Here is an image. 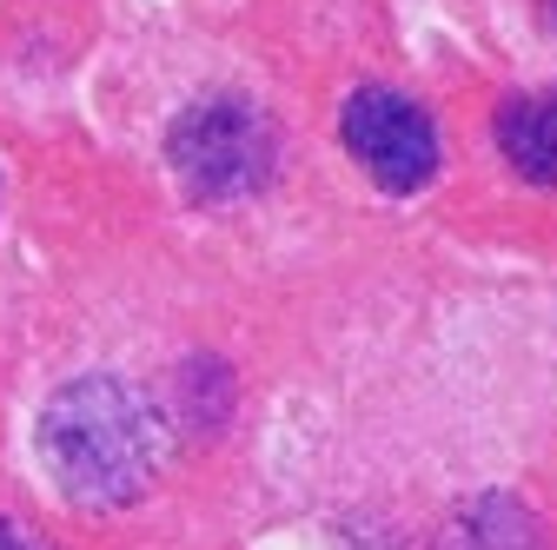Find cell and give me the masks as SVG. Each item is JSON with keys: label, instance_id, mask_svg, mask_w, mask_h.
Listing matches in <instances>:
<instances>
[{"label": "cell", "instance_id": "cell-1", "mask_svg": "<svg viewBox=\"0 0 557 550\" xmlns=\"http://www.w3.org/2000/svg\"><path fill=\"white\" fill-rule=\"evenodd\" d=\"M40 458L66 504L113 511L133 504L160 471V418L120 378H74L40 404Z\"/></svg>", "mask_w": 557, "mask_h": 550}, {"label": "cell", "instance_id": "cell-2", "mask_svg": "<svg viewBox=\"0 0 557 550\" xmlns=\"http://www.w3.org/2000/svg\"><path fill=\"white\" fill-rule=\"evenodd\" d=\"M166 160H173V173L186 179L193 199H246L278 166V133L252 100L213 93V100H193L173 120Z\"/></svg>", "mask_w": 557, "mask_h": 550}, {"label": "cell", "instance_id": "cell-3", "mask_svg": "<svg viewBox=\"0 0 557 550\" xmlns=\"http://www.w3.org/2000/svg\"><path fill=\"white\" fill-rule=\"evenodd\" d=\"M338 140L385 192H418L438 173V126L432 113L392 93V87H359L338 107Z\"/></svg>", "mask_w": 557, "mask_h": 550}, {"label": "cell", "instance_id": "cell-4", "mask_svg": "<svg viewBox=\"0 0 557 550\" xmlns=\"http://www.w3.org/2000/svg\"><path fill=\"white\" fill-rule=\"evenodd\" d=\"M492 140L511 160L518 179L531 186H557V87L544 93H511L492 120Z\"/></svg>", "mask_w": 557, "mask_h": 550}, {"label": "cell", "instance_id": "cell-5", "mask_svg": "<svg viewBox=\"0 0 557 550\" xmlns=\"http://www.w3.org/2000/svg\"><path fill=\"white\" fill-rule=\"evenodd\" d=\"M438 550H544V543H537V517L518 498L484 491V498H471V504L451 511Z\"/></svg>", "mask_w": 557, "mask_h": 550}, {"label": "cell", "instance_id": "cell-6", "mask_svg": "<svg viewBox=\"0 0 557 550\" xmlns=\"http://www.w3.org/2000/svg\"><path fill=\"white\" fill-rule=\"evenodd\" d=\"M0 550H40V543H34V537L14 524V517H0Z\"/></svg>", "mask_w": 557, "mask_h": 550}, {"label": "cell", "instance_id": "cell-7", "mask_svg": "<svg viewBox=\"0 0 557 550\" xmlns=\"http://www.w3.org/2000/svg\"><path fill=\"white\" fill-rule=\"evenodd\" d=\"M544 21H550V34H557V0H544Z\"/></svg>", "mask_w": 557, "mask_h": 550}]
</instances>
